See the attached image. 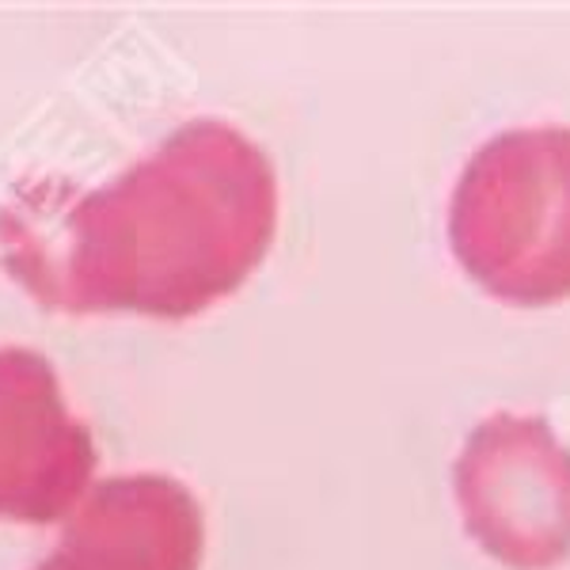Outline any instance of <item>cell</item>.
Returning <instances> with one entry per match:
<instances>
[{
    "label": "cell",
    "mask_w": 570,
    "mask_h": 570,
    "mask_svg": "<svg viewBox=\"0 0 570 570\" xmlns=\"http://www.w3.org/2000/svg\"><path fill=\"white\" fill-rule=\"evenodd\" d=\"M449 244L494 297L513 305L570 297V126L487 137L456 179Z\"/></svg>",
    "instance_id": "6da1fadb"
},
{
    "label": "cell",
    "mask_w": 570,
    "mask_h": 570,
    "mask_svg": "<svg viewBox=\"0 0 570 570\" xmlns=\"http://www.w3.org/2000/svg\"><path fill=\"white\" fill-rule=\"evenodd\" d=\"M468 532L513 570L570 559V449L540 415L483 419L456 461Z\"/></svg>",
    "instance_id": "7a4b0ae2"
}]
</instances>
